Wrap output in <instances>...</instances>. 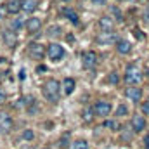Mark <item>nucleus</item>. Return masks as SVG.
I'll return each instance as SVG.
<instances>
[{
    "label": "nucleus",
    "mask_w": 149,
    "mask_h": 149,
    "mask_svg": "<svg viewBox=\"0 0 149 149\" xmlns=\"http://www.w3.org/2000/svg\"><path fill=\"white\" fill-rule=\"evenodd\" d=\"M43 95H45L47 101L57 102L59 97H61V83H59L57 80H54V78L47 80V81L43 83Z\"/></svg>",
    "instance_id": "nucleus-1"
},
{
    "label": "nucleus",
    "mask_w": 149,
    "mask_h": 149,
    "mask_svg": "<svg viewBox=\"0 0 149 149\" xmlns=\"http://www.w3.org/2000/svg\"><path fill=\"white\" fill-rule=\"evenodd\" d=\"M141 80H142V73H141V70H139L135 64L127 66V70H125V81H127L128 85L137 87V85L141 83Z\"/></svg>",
    "instance_id": "nucleus-2"
},
{
    "label": "nucleus",
    "mask_w": 149,
    "mask_h": 149,
    "mask_svg": "<svg viewBox=\"0 0 149 149\" xmlns=\"http://www.w3.org/2000/svg\"><path fill=\"white\" fill-rule=\"evenodd\" d=\"M45 54H47V50H45V47H43L42 43L33 42V43L28 45V56H30L31 59H35V61H42V59L45 57Z\"/></svg>",
    "instance_id": "nucleus-3"
},
{
    "label": "nucleus",
    "mask_w": 149,
    "mask_h": 149,
    "mask_svg": "<svg viewBox=\"0 0 149 149\" xmlns=\"http://www.w3.org/2000/svg\"><path fill=\"white\" fill-rule=\"evenodd\" d=\"M47 56L50 61H61L64 57V47L59 43H50L47 47Z\"/></svg>",
    "instance_id": "nucleus-4"
},
{
    "label": "nucleus",
    "mask_w": 149,
    "mask_h": 149,
    "mask_svg": "<svg viewBox=\"0 0 149 149\" xmlns=\"http://www.w3.org/2000/svg\"><path fill=\"white\" fill-rule=\"evenodd\" d=\"M81 64L87 68V70H92L97 66V54L92 52V50H87L81 54Z\"/></svg>",
    "instance_id": "nucleus-5"
},
{
    "label": "nucleus",
    "mask_w": 149,
    "mask_h": 149,
    "mask_svg": "<svg viewBox=\"0 0 149 149\" xmlns=\"http://www.w3.org/2000/svg\"><path fill=\"white\" fill-rule=\"evenodd\" d=\"M111 109H113L111 102H106V101H99V102L94 106V114H97V116H101V118H106V116H109Z\"/></svg>",
    "instance_id": "nucleus-6"
},
{
    "label": "nucleus",
    "mask_w": 149,
    "mask_h": 149,
    "mask_svg": "<svg viewBox=\"0 0 149 149\" xmlns=\"http://www.w3.org/2000/svg\"><path fill=\"white\" fill-rule=\"evenodd\" d=\"M95 42L99 45H109V43L118 42V40H116V33L114 31H104V33H101L99 37L95 38Z\"/></svg>",
    "instance_id": "nucleus-7"
},
{
    "label": "nucleus",
    "mask_w": 149,
    "mask_h": 149,
    "mask_svg": "<svg viewBox=\"0 0 149 149\" xmlns=\"http://www.w3.org/2000/svg\"><path fill=\"white\" fill-rule=\"evenodd\" d=\"M12 128V118L7 113H0V134H5Z\"/></svg>",
    "instance_id": "nucleus-8"
},
{
    "label": "nucleus",
    "mask_w": 149,
    "mask_h": 149,
    "mask_svg": "<svg viewBox=\"0 0 149 149\" xmlns=\"http://www.w3.org/2000/svg\"><path fill=\"white\" fill-rule=\"evenodd\" d=\"M24 26H26V30L30 33H37V31H40V28H42V19L40 17H30V19H26Z\"/></svg>",
    "instance_id": "nucleus-9"
},
{
    "label": "nucleus",
    "mask_w": 149,
    "mask_h": 149,
    "mask_svg": "<svg viewBox=\"0 0 149 149\" xmlns=\"http://www.w3.org/2000/svg\"><path fill=\"white\" fill-rule=\"evenodd\" d=\"M125 95H127L132 102H139V101L142 99V88H139V87H130V88H127Z\"/></svg>",
    "instance_id": "nucleus-10"
},
{
    "label": "nucleus",
    "mask_w": 149,
    "mask_h": 149,
    "mask_svg": "<svg viewBox=\"0 0 149 149\" xmlns=\"http://www.w3.org/2000/svg\"><path fill=\"white\" fill-rule=\"evenodd\" d=\"M2 40H3V43L7 45V47H16V43H17V37H16V33L12 31V30H7V31H3L2 33Z\"/></svg>",
    "instance_id": "nucleus-11"
},
{
    "label": "nucleus",
    "mask_w": 149,
    "mask_h": 149,
    "mask_svg": "<svg viewBox=\"0 0 149 149\" xmlns=\"http://www.w3.org/2000/svg\"><path fill=\"white\" fill-rule=\"evenodd\" d=\"M116 50H118L120 54L127 56V54L132 52V43H130L128 40H118V42H116Z\"/></svg>",
    "instance_id": "nucleus-12"
},
{
    "label": "nucleus",
    "mask_w": 149,
    "mask_h": 149,
    "mask_svg": "<svg viewBox=\"0 0 149 149\" xmlns=\"http://www.w3.org/2000/svg\"><path fill=\"white\" fill-rule=\"evenodd\" d=\"M132 128H134V132H142V130L146 128V120H144V116L135 114V116L132 118Z\"/></svg>",
    "instance_id": "nucleus-13"
},
{
    "label": "nucleus",
    "mask_w": 149,
    "mask_h": 149,
    "mask_svg": "<svg viewBox=\"0 0 149 149\" xmlns=\"http://www.w3.org/2000/svg\"><path fill=\"white\" fill-rule=\"evenodd\" d=\"M99 26H101L102 31H113L114 21H113V17H109V16H102V17L99 19Z\"/></svg>",
    "instance_id": "nucleus-14"
},
{
    "label": "nucleus",
    "mask_w": 149,
    "mask_h": 149,
    "mask_svg": "<svg viewBox=\"0 0 149 149\" xmlns=\"http://www.w3.org/2000/svg\"><path fill=\"white\" fill-rule=\"evenodd\" d=\"M63 14L71 21V24H74V26H78V24H80V17H78V14L74 12L71 7H64V9H63Z\"/></svg>",
    "instance_id": "nucleus-15"
},
{
    "label": "nucleus",
    "mask_w": 149,
    "mask_h": 149,
    "mask_svg": "<svg viewBox=\"0 0 149 149\" xmlns=\"http://www.w3.org/2000/svg\"><path fill=\"white\" fill-rule=\"evenodd\" d=\"M38 7V0H21V10L24 12H35Z\"/></svg>",
    "instance_id": "nucleus-16"
},
{
    "label": "nucleus",
    "mask_w": 149,
    "mask_h": 149,
    "mask_svg": "<svg viewBox=\"0 0 149 149\" xmlns=\"http://www.w3.org/2000/svg\"><path fill=\"white\" fill-rule=\"evenodd\" d=\"M5 10L9 14H17L21 10V0H9L5 5Z\"/></svg>",
    "instance_id": "nucleus-17"
},
{
    "label": "nucleus",
    "mask_w": 149,
    "mask_h": 149,
    "mask_svg": "<svg viewBox=\"0 0 149 149\" xmlns=\"http://www.w3.org/2000/svg\"><path fill=\"white\" fill-rule=\"evenodd\" d=\"M73 90H74V80L73 78H64L63 80V92L66 95H70V94H73Z\"/></svg>",
    "instance_id": "nucleus-18"
},
{
    "label": "nucleus",
    "mask_w": 149,
    "mask_h": 149,
    "mask_svg": "<svg viewBox=\"0 0 149 149\" xmlns=\"http://www.w3.org/2000/svg\"><path fill=\"white\" fill-rule=\"evenodd\" d=\"M95 114H94V108H85L83 113H81V118H83V121H92V118H94Z\"/></svg>",
    "instance_id": "nucleus-19"
},
{
    "label": "nucleus",
    "mask_w": 149,
    "mask_h": 149,
    "mask_svg": "<svg viewBox=\"0 0 149 149\" xmlns=\"http://www.w3.org/2000/svg\"><path fill=\"white\" fill-rule=\"evenodd\" d=\"M24 26V21H23V17H16L12 23H10V28H12V31H17V30H21Z\"/></svg>",
    "instance_id": "nucleus-20"
},
{
    "label": "nucleus",
    "mask_w": 149,
    "mask_h": 149,
    "mask_svg": "<svg viewBox=\"0 0 149 149\" xmlns=\"http://www.w3.org/2000/svg\"><path fill=\"white\" fill-rule=\"evenodd\" d=\"M127 113H128V108H127L125 104H120L118 109H116V116H125Z\"/></svg>",
    "instance_id": "nucleus-21"
},
{
    "label": "nucleus",
    "mask_w": 149,
    "mask_h": 149,
    "mask_svg": "<svg viewBox=\"0 0 149 149\" xmlns=\"http://www.w3.org/2000/svg\"><path fill=\"white\" fill-rule=\"evenodd\" d=\"M108 81H109L111 85H116V83L120 81V74L118 73H111L109 76H108Z\"/></svg>",
    "instance_id": "nucleus-22"
},
{
    "label": "nucleus",
    "mask_w": 149,
    "mask_h": 149,
    "mask_svg": "<svg viewBox=\"0 0 149 149\" xmlns=\"http://www.w3.org/2000/svg\"><path fill=\"white\" fill-rule=\"evenodd\" d=\"M61 33V28L59 26H50L49 30H47V35L49 37H52V35H59Z\"/></svg>",
    "instance_id": "nucleus-23"
},
{
    "label": "nucleus",
    "mask_w": 149,
    "mask_h": 149,
    "mask_svg": "<svg viewBox=\"0 0 149 149\" xmlns=\"http://www.w3.org/2000/svg\"><path fill=\"white\" fill-rule=\"evenodd\" d=\"M33 137H35L33 130H24V132H23V139H26V141H33Z\"/></svg>",
    "instance_id": "nucleus-24"
},
{
    "label": "nucleus",
    "mask_w": 149,
    "mask_h": 149,
    "mask_svg": "<svg viewBox=\"0 0 149 149\" xmlns=\"http://www.w3.org/2000/svg\"><path fill=\"white\" fill-rule=\"evenodd\" d=\"M68 139H70V135H68V134H64V135L61 137V141L57 142V144H59V149H61V148H66V146H68V144H66V142H68Z\"/></svg>",
    "instance_id": "nucleus-25"
},
{
    "label": "nucleus",
    "mask_w": 149,
    "mask_h": 149,
    "mask_svg": "<svg viewBox=\"0 0 149 149\" xmlns=\"http://www.w3.org/2000/svg\"><path fill=\"white\" fill-rule=\"evenodd\" d=\"M142 19H144L146 24H149V5L144 9V12H142Z\"/></svg>",
    "instance_id": "nucleus-26"
},
{
    "label": "nucleus",
    "mask_w": 149,
    "mask_h": 149,
    "mask_svg": "<svg viewBox=\"0 0 149 149\" xmlns=\"http://www.w3.org/2000/svg\"><path fill=\"white\" fill-rule=\"evenodd\" d=\"M142 113L144 114H149V99L146 102H142Z\"/></svg>",
    "instance_id": "nucleus-27"
},
{
    "label": "nucleus",
    "mask_w": 149,
    "mask_h": 149,
    "mask_svg": "<svg viewBox=\"0 0 149 149\" xmlns=\"http://www.w3.org/2000/svg\"><path fill=\"white\" fill-rule=\"evenodd\" d=\"M134 35H135V38H139V40H144V35H142V31H141V30H137V28L134 30Z\"/></svg>",
    "instance_id": "nucleus-28"
},
{
    "label": "nucleus",
    "mask_w": 149,
    "mask_h": 149,
    "mask_svg": "<svg viewBox=\"0 0 149 149\" xmlns=\"http://www.w3.org/2000/svg\"><path fill=\"white\" fill-rule=\"evenodd\" d=\"M106 127L108 128H118V123L116 121H106Z\"/></svg>",
    "instance_id": "nucleus-29"
},
{
    "label": "nucleus",
    "mask_w": 149,
    "mask_h": 149,
    "mask_svg": "<svg viewBox=\"0 0 149 149\" xmlns=\"http://www.w3.org/2000/svg\"><path fill=\"white\" fill-rule=\"evenodd\" d=\"M5 99H7V95H5V92L0 88V104H3V102H5Z\"/></svg>",
    "instance_id": "nucleus-30"
},
{
    "label": "nucleus",
    "mask_w": 149,
    "mask_h": 149,
    "mask_svg": "<svg viewBox=\"0 0 149 149\" xmlns=\"http://www.w3.org/2000/svg\"><path fill=\"white\" fill-rule=\"evenodd\" d=\"M92 2H94V3H97V5H104V2H106V0H92Z\"/></svg>",
    "instance_id": "nucleus-31"
},
{
    "label": "nucleus",
    "mask_w": 149,
    "mask_h": 149,
    "mask_svg": "<svg viewBox=\"0 0 149 149\" xmlns=\"http://www.w3.org/2000/svg\"><path fill=\"white\" fill-rule=\"evenodd\" d=\"M5 12H7V10H5V7H0V19L3 17V14H5Z\"/></svg>",
    "instance_id": "nucleus-32"
},
{
    "label": "nucleus",
    "mask_w": 149,
    "mask_h": 149,
    "mask_svg": "<svg viewBox=\"0 0 149 149\" xmlns=\"http://www.w3.org/2000/svg\"><path fill=\"white\" fill-rule=\"evenodd\" d=\"M37 71H38V73H40V71H45V66H38Z\"/></svg>",
    "instance_id": "nucleus-33"
},
{
    "label": "nucleus",
    "mask_w": 149,
    "mask_h": 149,
    "mask_svg": "<svg viewBox=\"0 0 149 149\" xmlns=\"http://www.w3.org/2000/svg\"><path fill=\"white\" fill-rule=\"evenodd\" d=\"M144 142H146V148L149 149V135H148V137H146V139H144Z\"/></svg>",
    "instance_id": "nucleus-34"
},
{
    "label": "nucleus",
    "mask_w": 149,
    "mask_h": 149,
    "mask_svg": "<svg viewBox=\"0 0 149 149\" xmlns=\"http://www.w3.org/2000/svg\"><path fill=\"white\" fill-rule=\"evenodd\" d=\"M61 2H68V0H61Z\"/></svg>",
    "instance_id": "nucleus-35"
}]
</instances>
